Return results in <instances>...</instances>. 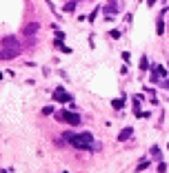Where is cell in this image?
<instances>
[{
    "instance_id": "obj_15",
    "label": "cell",
    "mask_w": 169,
    "mask_h": 173,
    "mask_svg": "<svg viewBox=\"0 0 169 173\" xmlns=\"http://www.w3.org/2000/svg\"><path fill=\"white\" fill-rule=\"evenodd\" d=\"M122 102H125V100H114L111 104H114V109H122Z\"/></svg>"
},
{
    "instance_id": "obj_16",
    "label": "cell",
    "mask_w": 169,
    "mask_h": 173,
    "mask_svg": "<svg viewBox=\"0 0 169 173\" xmlns=\"http://www.w3.org/2000/svg\"><path fill=\"white\" fill-rule=\"evenodd\" d=\"M54 113V107H45L42 109V115H51Z\"/></svg>"
},
{
    "instance_id": "obj_14",
    "label": "cell",
    "mask_w": 169,
    "mask_h": 173,
    "mask_svg": "<svg viewBox=\"0 0 169 173\" xmlns=\"http://www.w3.org/2000/svg\"><path fill=\"white\" fill-rule=\"evenodd\" d=\"M156 73H158L160 78H165V76H167V71H165V69H162V67H156Z\"/></svg>"
},
{
    "instance_id": "obj_17",
    "label": "cell",
    "mask_w": 169,
    "mask_h": 173,
    "mask_svg": "<svg viewBox=\"0 0 169 173\" xmlns=\"http://www.w3.org/2000/svg\"><path fill=\"white\" fill-rule=\"evenodd\" d=\"M158 173H167V164H165V162L158 164Z\"/></svg>"
},
{
    "instance_id": "obj_10",
    "label": "cell",
    "mask_w": 169,
    "mask_h": 173,
    "mask_svg": "<svg viewBox=\"0 0 169 173\" xmlns=\"http://www.w3.org/2000/svg\"><path fill=\"white\" fill-rule=\"evenodd\" d=\"M149 166H151V162H140V164L136 166V171H147Z\"/></svg>"
},
{
    "instance_id": "obj_2",
    "label": "cell",
    "mask_w": 169,
    "mask_h": 173,
    "mask_svg": "<svg viewBox=\"0 0 169 173\" xmlns=\"http://www.w3.org/2000/svg\"><path fill=\"white\" fill-rule=\"evenodd\" d=\"M56 120H58V122H67V124H71V127H78L82 118H80V113H74V111L60 109L58 113H56Z\"/></svg>"
},
{
    "instance_id": "obj_19",
    "label": "cell",
    "mask_w": 169,
    "mask_h": 173,
    "mask_svg": "<svg viewBox=\"0 0 169 173\" xmlns=\"http://www.w3.org/2000/svg\"><path fill=\"white\" fill-rule=\"evenodd\" d=\"M156 2V0H147V4H149V7H151V4H154Z\"/></svg>"
},
{
    "instance_id": "obj_12",
    "label": "cell",
    "mask_w": 169,
    "mask_h": 173,
    "mask_svg": "<svg viewBox=\"0 0 169 173\" xmlns=\"http://www.w3.org/2000/svg\"><path fill=\"white\" fill-rule=\"evenodd\" d=\"M140 69H149V62H147V58H140Z\"/></svg>"
},
{
    "instance_id": "obj_21",
    "label": "cell",
    "mask_w": 169,
    "mask_h": 173,
    "mask_svg": "<svg viewBox=\"0 0 169 173\" xmlns=\"http://www.w3.org/2000/svg\"><path fill=\"white\" fill-rule=\"evenodd\" d=\"M65 173H67V171H65Z\"/></svg>"
},
{
    "instance_id": "obj_1",
    "label": "cell",
    "mask_w": 169,
    "mask_h": 173,
    "mask_svg": "<svg viewBox=\"0 0 169 173\" xmlns=\"http://www.w3.org/2000/svg\"><path fill=\"white\" fill-rule=\"evenodd\" d=\"M71 147L74 149H82V151H96V149H100V144L94 142V136L89 131H82L78 133V136H71Z\"/></svg>"
},
{
    "instance_id": "obj_8",
    "label": "cell",
    "mask_w": 169,
    "mask_h": 173,
    "mask_svg": "<svg viewBox=\"0 0 169 173\" xmlns=\"http://www.w3.org/2000/svg\"><path fill=\"white\" fill-rule=\"evenodd\" d=\"M160 155H162V153H160L158 147H151V158H154V160H160Z\"/></svg>"
},
{
    "instance_id": "obj_5",
    "label": "cell",
    "mask_w": 169,
    "mask_h": 173,
    "mask_svg": "<svg viewBox=\"0 0 169 173\" xmlns=\"http://www.w3.org/2000/svg\"><path fill=\"white\" fill-rule=\"evenodd\" d=\"M38 29H40V25H38V22H29V25L22 27V33H25V36H36Z\"/></svg>"
},
{
    "instance_id": "obj_6",
    "label": "cell",
    "mask_w": 169,
    "mask_h": 173,
    "mask_svg": "<svg viewBox=\"0 0 169 173\" xmlns=\"http://www.w3.org/2000/svg\"><path fill=\"white\" fill-rule=\"evenodd\" d=\"M2 47H7V49H20V44H18V40H16V36H7L2 40Z\"/></svg>"
},
{
    "instance_id": "obj_13",
    "label": "cell",
    "mask_w": 169,
    "mask_h": 173,
    "mask_svg": "<svg viewBox=\"0 0 169 173\" xmlns=\"http://www.w3.org/2000/svg\"><path fill=\"white\" fill-rule=\"evenodd\" d=\"M107 13H118V4H109V7H107Z\"/></svg>"
},
{
    "instance_id": "obj_11",
    "label": "cell",
    "mask_w": 169,
    "mask_h": 173,
    "mask_svg": "<svg viewBox=\"0 0 169 173\" xmlns=\"http://www.w3.org/2000/svg\"><path fill=\"white\" fill-rule=\"evenodd\" d=\"M74 9H76V2H67V4H65V11H67V13H71Z\"/></svg>"
},
{
    "instance_id": "obj_9",
    "label": "cell",
    "mask_w": 169,
    "mask_h": 173,
    "mask_svg": "<svg viewBox=\"0 0 169 173\" xmlns=\"http://www.w3.org/2000/svg\"><path fill=\"white\" fill-rule=\"evenodd\" d=\"M156 31H158L160 36L165 33V22H162V16H160V20H158V27H156Z\"/></svg>"
},
{
    "instance_id": "obj_18",
    "label": "cell",
    "mask_w": 169,
    "mask_h": 173,
    "mask_svg": "<svg viewBox=\"0 0 169 173\" xmlns=\"http://www.w3.org/2000/svg\"><path fill=\"white\" fill-rule=\"evenodd\" d=\"M109 36H111V38H120V31L114 29V31H109Z\"/></svg>"
},
{
    "instance_id": "obj_4",
    "label": "cell",
    "mask_w": 169,
    "mask_h": 173,
    "mask_svg": "<svg viewBox=\"0 0 169 173\" xmlns=\"http://www.w3.org/2000/svg\"><path fill=\"white\" fill-rule=\"evenodd\" d=\"M54 100H56V102H69V100H71V96L65 91L63 87H58V89L54 91Z\"/></svg>"
},
{
    "instance_id": "obj_3",
    "label": "cell",
    "mask_w": 169,
    "mask_h": 173,
    "mask_svg": "<svg viewBox=\"0 0 169 173\" xmlns=\"http://www.w3.org/2000/svg\"><path fill=\"white\" fill-rule=\"evenodd\" d=\"M20 55V49H7L5 47L2 51H0V60H14Z\"/></svg>"
},
{
    "instance_id": "obj_20",
    "label": "cell",
    "mask_w": 169,
    "mask_h": 173,
    "mask_svg": "<svg viewBox=\"0 0 169 173\" xmlns=\"http://www.w3.org/2000/svg\"><path fill=\"white\" fill-rule=\"evenodd\" d=\"M0 80H2V71H0Z\"/></svg>"
},
{
    "instance_id": "obj_7",
    "label": "cell",
    "mask_w": 169,
    "mask_h": 173,
    "mask_svg": "<svg viewBox=\"0 0 169 173\" xmlns=\"http://www.w3.org/2000/svg\"><path fill=\"white\" fill-rule=\"evenodd\" d=\"M131 136H134V129H131V127H127V129H122L120 133H118V140H120V142H125V140H129Z\"/></svg>"
}]
</instances>
